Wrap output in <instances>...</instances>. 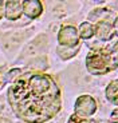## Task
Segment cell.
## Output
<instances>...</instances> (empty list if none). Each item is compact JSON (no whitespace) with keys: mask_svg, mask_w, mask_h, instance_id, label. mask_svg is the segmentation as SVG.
Listing matches in <instances>:
<instances>
[{"mask_svg":"<svg viewBox=\"0 0 118 123\" xmlns=\"http://www.w3.org/2000/svg\"><path fill=\"white\" fill-rule=\"evenodd\" d=\"M13 112L27 123H44L62 108V94L56 82L40 71L20 75L8 88Z\"/></svg>","mask_w":118,"mask_h":123,"instance_id":"cell-1","label":"cell"},{"mask_svg":"<svg viewBox=\"0 0 118 123\" xmlns=\"http://www.w3.org/2000/svg\"><path fill=\"white\" fill-rule=\"evenodd\" d=\"M105 94L110 103L118 106V79L110 82L109 86L106 87V90H105Z\"/></svg>","mask_w":118,"mask_h":123,"instance_id":"cell-9","label":"cell"},{"mask_svg":"<svg viewBox=\"0 0 118 123\" xmlns=\"http://www.w3.org/2000/svg\"><path fill=\"white\" fill-rule=\"evenodd\" d=\"M86 68L91 75H105L113 71L110 48L90 51L86 56Z\"/></svg>","mask_w":118,"mask_h":123,"instance_id":"cell-2","label":"cell"},{"mask_svg":"<svg viewBox=\"0 0 118 123\" xmlns=\"http://www.w3.org/2000/svg\"><path fill=\"white\" fill-rule=\"evenodd\" d=\"M22 37H23V35L22 34H9L8 36L6 37V40L3 42V47L6 49H11L12 47H15L16 44L22 40Z\"/></svg>","mask_w":118,"mask_h":123,"instance_id":"cell-11","label":"cell"},{"mask_svg":"<svg viewBox=\"0 0 118 123\" xmlns=\"http://www.w3.org/2000/svg\"><path fill=\"white\" fill-rule=\"evenodd\" d=\"M95 35L99 40H110L114 36V32H113V25L110 24L107 20H101V22L97 23L95 27Z\"/></svg>","mask_w":118,"mask_h":123,"instance_id":"cell-6","label":"cell"},{"mask_svg":"<svg viewBox=\"0 0 118 123\" xmlns=\"http://www.w3.org/2000/svg\"><path fill=\"white\" fill-rule=\"evenodd\" d=\"M110 52H111L113 68H118V43H115L114 46L110 48Z\"/></svg>","mask_w":118,"mask_h":123,"instance_id":"cell-13","label":"cell"},{"mask_svg":"<svg viewBox=\"0 0 118 123\" xmlns=\"http://www.w3.org/2000/svg\"><path fill=\"white\" fill-rule=\"evenodd\" d=\"M59 46L68 47V48H75L79 46V35L75 27L72 25H65L60 28L58 34Z\"/></svg>","mask_w":118,"mask_h":123,"instance_id":"cell-4","label":"cell"},{"mask_svg":"<svg viewBox=\"0 0 118 123\" xmlns=\"http://www.w3.org/2000/svg\"><path fill=\"white\" fill-rule=\"evenodd\" d=\"M3 6H4V3L0 1V19L3 18Z\"/></svg>","mask_w":118,"mask_h":123,"instance_id":"cell-18","label":"cell"},{"mask_svg":"<svg viewBox=\"0 0 118 123\" xmlns=\"http://www.w3.org/2000/svg\"><path fill=\"white\" fill-rule=\"evenodd\" d=\"M6 4V18L8 20H18L23 13V1H7Z\"/></svg>","mask_w":118,"mask_h":123,"instance_id":"cell-7","label":"cell"},{"mask_svg":"<svg viewBox=\"0 0 118 123\" xmlns=\"http://www.w3.org/2000/svg\"><path fill=\"white\" fill-rule=\"evenodd\" d=\"M110 119H111L113 123H118V108L113 110V112L110 114Z\"/></svg>","mask_w":118,"mask_h":123,"instance_id":"cell-15","label":"cell"},{"mask_svg":"<svg viewBox=\"0 0 118 123\" xmlns=\"http://www.w3.org/2000/svg\"><path fill=\"white\" fill-rule=\"evenodd\" d=\"M75 115L82 119H87L94 115L97 111V102L91 95H81L75 100L74 106Z\"/></svg>","mask_w":118,"mask_h":123,"instance_id":"cell-3","label":"cell"},{"mask_svg":"<svg viewBox=\"0 0 118 123\" xmlns=\"http://www.w3.org/2000/svg\"><path fill=\"white\" fill-rule=\"evenodd\" d=\"M113 32H114L115 36H118V16L115 18L114 23H113Z\"/></svg>","mask_w":118,"mask_h":123,"instance_id":"cell-16","label":"cell"},{"mask_svg":"<svg viewBox=\"0 0 118 123\" xmlns=\"http://www.w3.org/2000/svg\"><path fill=\"white\" fill-rule=\"evenodd\" d=\"M44 60H46V59H44V58H42V59H39L38 62H44ZM39 64H40V63H31V66H32V67H36V68H39ZM46 67H47V64H43V66L40 67V70H43V68H46Z\"/></svg>","mask_w":118,"mask_h":123,"instance_id":"cell-17","label":"cell"},{"mask_svg":"<svg viewBox=\"0 0 118 123\" xmlns=\"http://www.w3.org/2000/svg\"><path fill=\"white\" fill-rule=\"evenodd\" d=\"M78 51H79V46L75 47V48H68V47H62V46L58 47V55L60 56L63 60H67V59L75 56L78 54Z\"/></svg>","mask_w":118,"mask_h":123,"instance_id":"cell-12","label":"cell"},{"mask_svg":"<svg viewBox=\"0 0 118 123\" xmlns=\"http://www.w3.org/2000/svg\"><path fill=\"white\" fill-rule=\"evenodd\" d=\"M67 123H95L93 120V122H91V120H86V119H82V118H79V117H77V115H71V118H70V119H68V122Z\"/></svg>","mask_w":118,"mask_h":123,"instance_id":"cell-14","label":"cell"},{"mask_svg":"<svg viewBox=\"0 0 118 123\" xmlns=\"http://www.w3.org/2000/svg\"><path fill=\"white\" fill-rule=\"evenodd\" d=\"M78 35L81 39H91V37L95 35V28H94L93 24H90L89 22H85L79 25V31H78Z\"/></svg>","mask_w":118,"mask_h":123,"instance_id":"cell-10","label":"cell"},{"mask_svg":"<svg viewBox=\"0 0 118 123\" xmlns=\"http://www.w3.org/2000/svg\"><path fill=\"white\" fill-rule=\"evenodd\" d=\"M23 12L27 18L36 19L43 12V6L39 0H26L23 1Z\"/></svg>","mask_w":118,"mask_h":123,"instance_id":"cell-5","label":"cell"},{"mask_svg":"<svg viewBox=\"0 0 118 123\" xmlns=\"http://www.w3.org/2000/svg\"><path fill=\"white\" fill-rule=\"evenodd\" d=\"M44 39H46V36H44V35L38 36L34 42H31V43L26 47L24 54H23V55H24V56H34L35 54H38V51H39V49L44 46V43H46V40H44Z\"/></svg>","mask_w":118,"mask_h":123,"instance_id":"cell-8","label":"cell"}]
</instances>
